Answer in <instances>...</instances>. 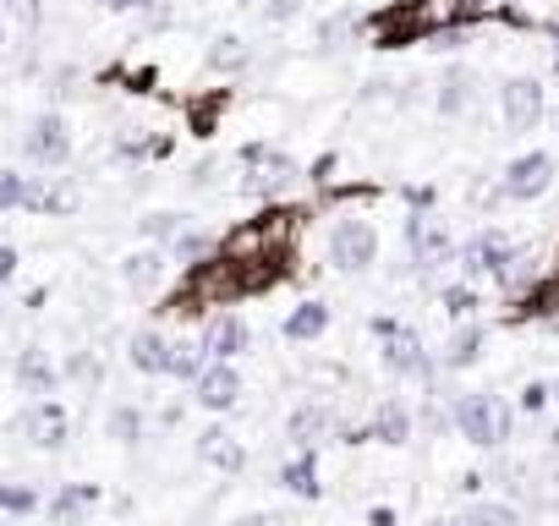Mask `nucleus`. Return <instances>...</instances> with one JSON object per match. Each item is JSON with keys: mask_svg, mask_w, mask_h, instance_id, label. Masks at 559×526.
Listing matches in <instances>:
<instances>
[{"mask_svg": "<svg viewBox=\"0 0 559 526\" xmlns=\"http://www.w3.org/2000/svg\"><path fill=\"white\" fill-rule=\"evenodd\" d=\"M455 428H461L466 444H477V450H499V444L510 439V428H515V411H510L504 395H493V390H472V395L455 401Z\"/></svg>", "mask_w": 559, "mask_h": 526, "instance_id": "obj_1", "label": "nucleus"}, {"mask_svg": "<svg viewBox=\"0 0 559 526\" xmlns=\"http://www.w3.org/2000/svg\"><path fill=\"white\" fill-rule=\"evenodd\" d=\"M236 159H241V170H247V176H241V192H247V198H263V203L286 198V192L297 187V176H302L297 159L280 154L274 143H241Z\"/></svg>", "mask_w": 559, "mask_h": 526, "instance_id": "obj_2", "label": "nucleus"}, {"mask_svg": "<svg viewBox=\"0 0 559 526\" xmlns=\"http://www.w3.org/2000/svg\"><path fill=\"white\" fill-rule=\"evenodd\" d=\"M455 258H461V275H466V280H493V286H504V291L515 286V270L526 263L504 230H477Z\"/></svg>", "mask_w": 559, "mask_h": 526, "instance_id": "obj_3", "label": "nucleus"}, {"mask_svg": "<svg viewBox=\"0 0 559 526\" xmlns=\"http://www.w3.org/2000/svg\"><path fill=\"white\" fill-rule=\"evenodd\" d=\"M330 263L346 275H362L379 263V225L362 219V214H341L330 225Z\"/></svg>", "mask_w": 559, "mask_h": 526, "instance_id": "obj_4", "label": "nucleus"}, {"mask_svg": "<svg viewBox=\"0 0 559 526\" xmlns=\"http://www.w3.org/2000/svg\"><path fill=\"white\" fill-rule=\"evenodd\" d=\"M373 335H379V346H384V368L395 373V379H433V357L423 351V335L417 330H406V324H395V319H373Z\"/></svg>", "mask_w": 559, "mask_h": 526, "instance_id": "obj_5", "label": "nucleus"}, {"mask_svg": "<svg viewBox=\"0 0 559 526\" xmlns=\"http://www.w3.org/2000/svg\"><path fill=\"white\" fill-rule=\"evenodd\" d=\"M23 159L28 165H45V170H61L72 159V121L61 110H39L23 132Z\"/></svg>", "mask_w": 559, "mask_h": 526, "instance_id": "obj_6", "label": "nucleus"}, {"mask_svg": "<svg viewBox=\"0 0 559 526\" xmlns=\"http://www.w3.org/2000/svg\"><path fill=\"white\" fill-rule=\"evenodd\" d=\"M499 116H504V127H510L515 138L537 132L543 116H548L543 83H537V77H504V83H499Z\"/></svg>", "mask_w": 559, "mask_h": 526, "instance_id": "obj_7", "label": "nucleus"}, {"mask_svg": "<svg viewBox=\"0 0 559 526\" xmlns=\"http://www.w3.org/2000/svg\"><path fill=\"white\" fill-rule=\"evenodd\" d=\"M548 187H554V154H543V148L515 154V159L504 165V176H499V198H504V203H532V198H543Z\"/></svg>", "mask_w": 559, "mask_h": 526, "instance_id": "obj_8", "label": "nucleus"}, {"mask_svg": "<svg viewBox=\"0 0 559 526\" xmlns=\"http://www.w3.org/2000/svg\"><path fill=\"white\" fill-rule=\"evenodd\" d=\"M406 247H412V263H417L423 275L439 270V263H455V241H450L444 219H433L428 208H412V219H406Z\"/></svg>", "mask_w": 559, "mask_h": 526, "instance_id": "obj_9", "label": "nucleus"}, {"mask_svg": "<svg viewBox=\"0 0 559 526\" xmlns=\"http://www.w3.org/2000/svg\"><path fill=\"white\" fill-rule=\"evenodd\" d=\"M17 428H23L28 444H39V450H61V444L72 439V417H67V406H61L56 395H39V401L17 417Z\"/></svg>", "mask_w": 559, "mask_h": 526, "instance_id": "obj_10", "label": "nucleus"}, {"mask_svg": "<svg viewBox=\"0 0 559 526\" xmlns=\"http://www.w3.org/2000/svg\"><path fill=\"white\" fill-rule=\"evenodd\" d=\"M198 340H203V357H209V362H236V357L252 346V330H247V319H241V313L219 308V313L203 324V335H198Z\"/></svg>", "mask_w": 559, "mask_h": 526, "instance_id": "obj_11", "label": "nucleus"}, {"mask_svg": "<svg viewBox=\"0 0 559 526\" xmlns=\"http://www.w3.org/2000/svg\"><path fill=\"white\" fill-rule=\"evenodd\" d=\"M192 401L203 411H236L241 406V373L230 362H203V373L192 379Z\"/></svg>", "mask_w": 559, "mask_h": 526, "instance_id": "obj_12", "label": "nucleus"}, {"mask_svg": "<svg viewBox=\"0 0 559 526\" xmlns=\"http://www.w3.org/2000/svg\"><path fill=\"white\" fill-rule=\"evenodd\" d=\"M165 275H170V252H165V247H143V252L121 258V280H127V291H138V297H154V291L165 286Z\"/></svg>", "mask_w": 559, "mask_h": 526, "instance_id": "obj_13", "label": "nucleus"}, {"mask_svg": "<svg viewBox=\"0 0 559 526\" xmlns=\"http://www.w3.org/2000/svg\"><path fill=\"white\" fill-rule=\"evenodd\" d=\"M17 208H67V198H50L23 170H0V214H17Z\"/></svg>", "mask_w": 559, "mask_h": 526, "instance_id": "obj_14", "label": "nucleus"}, {"mask_svg": "<svg viewBox=\"0 0 559 526\" xmlns=\"http://www.w3.org/2000/svg\"><path fill=\"white\" fill-rule=\"evenodd\" d=\"M127 362L138 368V373H165L170 379V335L165 330H138L132 340H127Z\"/></svg>", "mask_w": 559, "mask_h": 526, "instance_id": "obj_15", "label": "nucleus"}, {"mask_svg": "<svg viewBox=\"0 0 559 526\" xmlns=\"http://www.w3.org/2000/svg\"><path fill=\"white\" fill-rule=\"evenodd\" d=\"M330 428H335V411H330L324 401H308V406H297V411L286 417V439H292L297 450H313Z\"/></svg>", "mask_w": 559, "mask_h": 526, "instance_id": "obj_16", "label": "nucleus"}, {"mask_svg": "<svg viewBox=\"0 0 559 526\" xmlns=\"http://www.w3.org/2000/svg\"><path fill=\"white\" fill-rule=\"evenodd\" d=\"M198 455H203L209 466H219V471H241V466H247V450H241V439H236L230 428H203V433H198Z\"/></svg>", "mask_w": 559, "mask_h": 526, "instance_id": "obj_17", "label": "nucleus"}, {"mask_svg": "<svg viewBox=\"0 0 559 526\" xmlns=\"http://www.w3.org/2000/svg\"><path fill=\"white\" fill-rule=\"evenodd\" d=\"M17 384H23V395H56V384H61V373H56V362L39 351V346H28L23 357H17Z\"/></svg>", "mask_w": 559, "mask_h": 526, "instance_id": "obj_18", "label": "nucleus"}, {"mask_svg": "<svg viewBox=\"0 0 559 526\" xmlns=\"http://www.w3.org/2000/svg\"><path fill=\"white\" fill-rule=\"evenodd\" d=\"M247 61H252V50H247V39H241V34H219V39L209 45V56H203V67H209V72H219V77L247 72Z\"/></svg>", "mask_w": 559, "mask_h": 526, "instance_id": "obj_19", "label": "nucleus"}, {"mask_svg": "<svg viewBox=\"0 0 559 526\" xmlns=\"http://www.w3.org/2000/svg\"><path fill=\"white\" fill-rule=\"evenodd\" d=\"M330 330V302H297L292 308V319H286V340H297V346H308V340H319Z\"/></svg>", "mask_w": 559, "mask_h": 526, "instance_id": "obj_20", "label": "nucleus"}, {"mask_svg": "<svg viewBox=\"0 0 559 526\" xmlns=\"http://www.w3.org/2000/svg\"><path fill=\"white\" fill-rule=\"evenodd\" d=\"M483 340H488V330L477 324V319H466L455 335H450V346H444V368L450 373H461V368H472L477 357H483Z\"/></svg>", "mask_w": 559, "mask_h": 526, "instance_id": "obj_21", "label": "nucleus"}, {"mask_svg": "<svg viewBox=\"0 0 559 526\" xmlns=\"http://www.w3.org/2000/svg\"><path fill=\"white\" fill-rule=\"evenodd\" d=\"M433 105H439L444 121L466 116V110H472V72H466V67H450L444 83H439V99H433Z\"/></svg>", "mask_w": 559, "mask_h": 526, "instance_id": "obj_22", "label": "nucleus"}, {"mask_svg": "<svg viewBox=\"0 0 559 526\" xmlns=\"http://www.w3.org/2000/svg\"><path fill=\"white\" fill-rule=\"evenodd\" d=\"M280 482H286L297 499H319V455L313 450H297V461L280 466Z\"/></svg>", "mask_w": 559, "mask_h": 526, "instance_id": "obj_23", "label": "nucleus"}, {"mask_svg": "<svg viewBox=\"0 0 559 526\" xmlns=\"http://www.w3.org/2000/svg\"><path fill=\"white\" fill-rule=\"evenodd\" d=\"M379 444H406L412 439V411L401 406V401H384L379 411H373V428H368Z\"/></svg>", "mask_w": 559, "mask_h": 526, "instance_id": "obj_24", "label": "nucleus"}, {"mask_svg": "<svg viewBox=\"0 0 559 526\" xmlns=\"http://www.w3.org/2000/svg\"><path fill=\"white\" fill-rule=\"evenodd\" d=\"M138 230H143L154 247H170V241L187 230V214H176V208H154V214H143V219H138Z\"/></svg>", "mask_w": 559, "mask_h": 526, "instance_id": "obj_25", "label": "nucleus"}, {"mask_svg": "<svg viewBox=\"0 0 559 526\" xmlns=\"http://www.w3.org/2000/svg\"><path fill=\"white\" fill-rule=\"evenodd\" d=\"M439 308H444L455 324H466V319H477L483 297H477V286H472V280H455V286H444V291H439Z\"/></svg>", "mask_w": 559, "mask_h": 526, "instance_id": "obj_26", "label": "nucleus"}, {"mask_svg": "<svg viewBox=\"0 0 559 526\" xmlns=\"http://www.w3.org/2000/svg\"><path fill=\"white\" fill-rule=\"evenodd\" d=\"M203 362H209L203 357V340H170V379H187L192 384L203 373Z\"/></svg>", "mask_w": 559, "mask_h": 526, "instance_id": "obj_27", "label": "nucleus"}, {"mask_svg": "<svg viewBox=\"0 0 559 526\" xmlns=\"http://www.w3.org/2000/svg\"><path fill=\"white\" fill-rule=\"evenodd\" d=\"M0 510H7V515H34V510H39V488H28V482H0Z\"/></svg>", "mask_w": 559, "mask_h": 526, "instance_id": "obj_28", "label": "nucleus"}, {"mask_svg": "<svg viewBox=\"0 0 559 526\" xmlns=\"http://www.w3.org/2000/svg\"><path fill=\"white\" fill-rule=\"evenodd\" d=\"M105 428H110V439H121V444H138V439H143V411H138V406H116Z\"/></svg>", "mask_w": 559, "mask_h": 526, "instance_id": "obj_29", "label": "nucleus"}, {"mask_svg": "<svg viewBox=\"0 0 559 526\" xmlns=\"http://www.w3.org/2000/svg\"><path fill=\"white\" fill-rule=\"evenodd\" d=\"M209 252H214V241H209L203 230H192V225L170 241V258H181V263H198V258H209Z\"/></svg>", "mask_w": 559, "mask_h": 526, "instance_id": "obj_30", "label": "nucleus"}, {"mask_svg": "<svg viewBox=\"0 0 559 526\" xmlns=\"http://www.w3.org/2000/svg\"><path fill=\"white\" fill-rule=\"evenodd\" d=\"M466 521H472V526H521V515H515L510 504H472Z\"/></svg>", "mask_w": 559, "mask_h": 526, "instance_id": "obj_31", "label": "nucleus"}, {"mask_svg": "<svg viewBox=\"0 0 559 526\" xmlns=\"http://www.w3.org/2000/svg\"><path fill=\"white\" fill-rule=\"evenodd\" d=\"M548 401H554V384H537V379H532V384L521 390V411H532V417H537Z\"/></svg>", "mask_w": 559, "mask_h": 526, "instance_id": "obj_32", "label": "nucleus"}, {"mask_svg": "<svg viewBox=\"0 0 559 526\" xmlns=\"http://www.w3.org/2000/svg\"><path fill=\"white\" fill-rule=\"evenodd\" d=\"M297 12H302V0H263V17L269 23H292Z\"/></svg>", "mask_w": 559, "mask_h": 526, "instance_id": "obj_33", "label": "nucleus"}, {"mask_svg": "<svg viewBox=\"0 0 559 526\" xmlns=\"http://www.w3.org/2000/svg\"><path fill=\"white\" fill-rule=\"evenodd\" d=\"M17 263H23L17 247H12V241H0V286H12V280H17Z\"/></svg>", "mask_w": 559, "mask_h": 526, "instance_id": "obj_34", "label": "nucleus"}, {"mask_svg": "<svg viewBox=\"0 0 559 526\" xmlns=\"http://www.w3.org/2000/svg\"><path fill=\"white\" fill-rule=\"evenodd\" d=\"M94 499V488H61V499H56V515H72L78 504H88Z\"/></svg>", "mask_w": 559, "mask_h": 526, "instance_id": "obj_35", "label": "nucleus"}, {"mask_svg": "<svg viewBox=\"0 0 559 526\" xmlns=\"http://www.w3.org/2000/svg\"><path fill=\"white\" fill-rule=\"evenodd\" d=\"M94 7H99V12H116V17H121V12H148L154 0H94Z\"/></svg>", "mask_w": 559, "mask_h": 526, "instance_id": "obj_36", "label": "nucleus"}, {"mask_svg": "<svg viewBox=\"0 0 559 526\" xmlns=\"http://www.w3.org/2000/svg\"><path fill=\"white\" fill-rule=\"evenodd\" d=\"M50 94H72V67H56L50 72Z\"/></svg>", "mask_w": 559, "mask_h": 526, "instance_id": "obj_37", "label": "nucleus"}, {"mask_svg": "<svg viewBox=\"0 0 559 526\" xmlns=\"http://www.w3.org/2000/svg\"><path fill=\"white\" fill-rule=\"evenodd\" d=\"M401 198H406L412 208H428V203H433V187H406Z\"/></svg>", "mask_w": 559, "mask_h": 526, "instance_id": "obj_38", "label": "nucleus"}, {"mask_svg": "<svg viewBox=\"0 0 559 526\" xmlns=\"http://www.w3.org/2000/svg\"><path fill=\"white\" fill-rule=\"evenodd\" d=\"M7 7H12L17 17H28V23H34V0H7Z\"/></svg>", "mask_w": 559, "mask_h": 526, "instance_id": "obj_39", "label": "nucleus"}, {"mask_svg": "<svg viewBox=\"0 0 559 526\" xmlns=\"http://www.w3.org/2000/svg\"><path fill=\"white\" fill-rule=\"evenodd\" d=\"M368 521H373V526H395V510H373Z\"/></svg>", "mask_w": 559, "mask_h": 526, "instance_id": "obj_40", "label": "nucleus"}, {"mask_svg": "<svg viewBox=\"0 0 559 526\" xmlns=\"http://www.w3.org/2000/svg\"><path fill=\"white\" fill-rule=\"evenodd\" d=\"M548 39H554V56H559V23H548Z\"/></svg>", "mask_w": 559, "mask_h": 526, "instance_id": "obj_41", "label": "nucleus"}, {"mask_svg": "<svg viewBox=\"0 0 559 526\" xmlns=\"http://www.w3.org/2000/svg\"><path fill=\"white\" fill-rule=\"evenodd\" d=\"M439 526H472V521H466V515H455V521H439Z\"/></svg>", "mask_w": 559, "mask_h": 526, "instance_id": "obj_42", "label": "nucleus"}, {"mask_svg": "<svg viewBox=\"0 0 559 526\" xmlns=\"http://www.w3.org/2000/svg\"><path fill=\"white\" fill-rule=\"evenodd\" d=\"M0 61H7V28H0Z\"/></svg>", "mask_w": 559, "mask_h": 526, "instance_id": "obj_43", "label": "nucleus"}, {"mask_svg": "<svg viewBox=\"0 0 559 526\" xmlns=\"http://www.w3.org/2000/svg\"><path fill=\"white\" fill-rule=\"evenodd\" d=\"M554 77H559V56H554Z\"/></svg>", "mask_w": 559, "mask_h": 526, "instance_id": "obj_44", "label": "nucleus"}, {"mask_svg": "<svg viewBox=\"0 0 559 526\" xmlns=\"http://www.w3.org/2000/svg\"><path fill=\"white\" fill-rule=\"evenodd\" d=\"M236 7H252V0H236Z\"/></svg>", "mask_w": 559, "mask_h": 526, "instance_id": "obj_45", "label": "nucleus"}, {"mask_svg": "<svg viewBox=\"0 0 559 526\" xmlns=\"http://www.w3.org/2000/svg\"><path fill=\"white\" fill-rule=\"evenodd\" d=\"M554 127H559V110H554Z\"/></svg>", "mask_w": 559, "mask_h": 526, "instance_id": "obj_46", "label": "nucleus"}, {"mask_svg": "<svg viewBox=\"0 0 559 526\" xmlns=\"http://www.w3.org/2000/svg\"><path fill=\"white\" fill-rule=\"evenodd\" d=\"M554 401H559V384H554Z\"/></svg>", "mask_w": 559, "mask_h": 526, "instance_id": "obj_47", "label": "nucleus"}, {"mask_svg": "<svg viewBox=\"0 0 559 526\" xmlns=\"http://www.w3.org/2000/svg\"><path fill=\"white\" fill-rule=\"evenodd\" d=\"M0 362H7V351H0Z\"/></svg>", "mask_w": 559, "mask_h": 526, "instance_id": "obj_48", "label": "nucleus"}]
</instances>
